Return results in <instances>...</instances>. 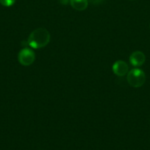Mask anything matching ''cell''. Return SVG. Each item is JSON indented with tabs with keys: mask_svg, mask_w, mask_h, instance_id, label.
<instances>
[{
	"mask_svg": "<svg viewBox=\"0 0 150 150\" xmlns=\"http://www.w3.org/2000/svg\"><path fill=\"white\" fill-rule=\"evenodd\" d=\"M60 3L63 4H67L69 3V1H70V0H60Z\"/></svg>",
	"mask_w": 150,
	"mask_h": 150,
	"instance_id": "obj_9",
	"label": "cell"
},
{
	"mask_svg": "<svg viewBox=\"0 0 150 150\" xmlns=\"http://www.w3.org/2000/svg\"><path fill=\"white\" fill-rule=\"evenodd\" d=\"M126 80L131 86L135 88L141 87L146 81V75L142 70L139 68L132 69L128 72Z\"/></svg>",
	"mask_w": 150,
	"mask_h": 150,
	"instance_id": "obj_2",
	"label": "cell"
},
{
	"mask_svg": "<svg viewBox=\"0 0 150 150\" xmlns=\"http://www.w3.org/2000/svg\"><path fill=\"white\" fill-rule=\"evenodd\" d=\"M19 63L24 66H29L35 62V54L32 50L24 48L20 51L18 55Z\"/></svg>",
	"mask_w": 150,
	"mask_h": 150,
	"instance_id": "obj_3",
	"label": "cell"
},
{
	"mask_svg": "<svg viewBox=\"0 0 150 150\" xmlns=\"http://www.w3.org/2000/svg\"><path fill=\"white\" fill-rule=\"evenodd\" d=\"M113 71L118 76H124L129 72V66L122 60L116 61L113 65Z\"/></svg>",
	"mask_w": 150,
	"mask_h": 150,
	"instance_id": "obj_4",
	"label": "cell"
},
{
	"mask_svg": "<svg viewBox=\"0 0 150 150\" xmlns=\"http://www.w3.org/2000/svg\"><path fill=\"white\" fill-rule=\"evenodd\" d=\"M50 34L45 28H38L31 32L27 44L32 48L38 49L46 46L50 41Z\"/></svg>",
	"mask_w": 150,
	"mask_h": 150,
	"instance_id": "obj_1",
	"label": "cell"
},
{
	"mask_svg": "<svg viewBox=\"0 0 150 150\" xmlns=\"http://www.w3.org/2000/svg\"><path fill=\"white\" fill-rule=\"evenodd\" d=\"M70 4L76 10L83 11L88 7V0H70Z\"/></svg>",
	"mask_w": 150,
	"mask_h": 150,
	"instance_id": "obj_6",
	"label": "cell"
},
{
	"mask_svg": "<svg viewBox=\"0 0 150 150\" xmlns=\"http://www.w3.org/2000/svg\"><path fill=\"white\" fill-rule=\"evenodd\" d=\"M16 2V0H0V4L4 7H11Z\"/></svg>",
	"mask_w": 150,
	"mask_h": 150,
	"instance_id": "obj_7",
	"label": "cell"
},
{
	"mask_svg": "<svg viewBox=\"0 0 150 150\" xmlns=\"http://www.w3.org/2000/svg\"><path fill=\"white\" fill-rule=\"evenodd\" d=\"M102 1L103 0H89L90 2L92 3V4H99V3H101Z\"/></svg>",
	"mask_w": 150,
	"mask_h": 150,
	"instance_id": "obj_8",
	"label": "cell"
},
{
	"mask_svg": "<svg viewBox=\"0 0 150 150\" xmlns=\"http://www.w3.org/2000/svg\"><path fill=\"white\" fill-rule=\"evenodd\" d=\"M146 61V57L141 51H134L129 57V62L134 67H140L143 65Z\"/></svg>",
	"mask_w": 150,
	"mask_h": 150,
	"instance_id": "obj_5",
	"label": "cell"
},
{
	"mask_svg": "<svg viewBox=\"0 0 150 150\" xmlns=\"http://www.w3.org/2000/svg\"><path fill=\"white\" fill-rule=\"evenodd\" d=\"M149 28H150V25H149Z\"/></svg>",
	"mask_w": 150,
	"mask_h": 150,
	"instance_id": "obj_10",
	"label": "cell"
}]
</instances>
